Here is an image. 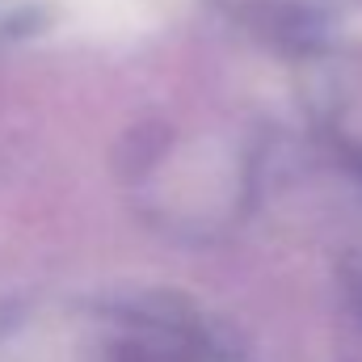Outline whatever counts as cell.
<instances>
[{"label": "cell", "mask_w": 362, "mask_h": 362, "mask_svg": "<svg viewBox=\"0 0 362 362\" xmlns=\"http://www.w3.org/2000/svg\"><path fill=\"white\" fill-rule=\"evenodd\" d=\"M38 4H51L76 30L97 34V38L152 34L181 8V0H38Z\"/></svg>", "instance_id": "obj_1"}]
</instances>
